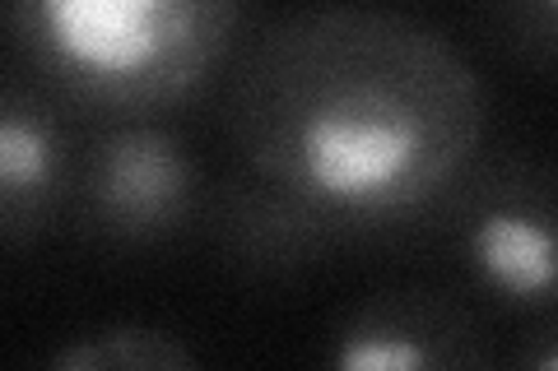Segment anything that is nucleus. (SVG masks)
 Returning a JSON list of instances; mask_svg holds the SVG:
<instances>
[{
    "label": "nucleus",
    "mask_w": 558,
    "mask_h": 371,
    "mask_svg": "<svg viewBox=\"0 0 558 371\" xmlns=\"http://www.w3.org/2000/svg\"><path fill=\"white\" fill-rule=\"evenodd\" d=\"M223 121L238 163L377 242L428 227L484 153L488 94L461 47L410 14L307 5L242 51Z\"/></svg>",
    "instance_id": "nucleus-1"
},
{
    "label": "nucleus",
    "mask_w": 558,
    "mask_h": 371,
    "mask_svg": "<svg viewBox=\"0 0 558 371\" xmlns=\"http://www.w3.org/2000/svg\"><path fill=\"white\" fill-rule=\"evenodd\" d=\"M238 24L242 0H5L24 75L108 121L196 98Z\"/></svg>",
    "instance_id": "nucleus-2"
},
{
    "label": "nucleus",
    "mask_w": 558,
    "mask_h": 371,
    "mask_svg": "<svg viewBox=\"0 0 558 371\" xmlns=\"http://www.w3.org/2000/svg\"><path fill=\"white\" fill-rule=\"evenodd\" d=\"M428 233L494 311L517 321L558 316V163L480 153L433 209Z\"/></svg>",
    "instance_id": "nucleus-3"
},
{
    "label": "nucleus",
    "mask_w": 558,
    "mask_h": 371,
    "mask_svg": "<svg viewBox=\"0 0 558 371\" xmlns=\"http://www.w3.org/2000/svg\"><path fill=\"white\" fill-rule=\"evenodd\" d=\"M205 172L154 116L108 121L80 149L70 223L80 237L117 251H154L201 233Z\"/></svg>",
    "instance_id": "nucleus-4"
},
{
    "label": "nucleus",
    "mask_w": 558,
    "mask_h": 371,
    "mask_svg": "<svg viewBox=\"0 0 558 371\" xmlns=\"http://www.w3.org/2000/svg\"><path fill=\"white\" fill-rule=\"evenodd\" d=\"M201 237L229 270L247 279H299L344 246L363 242L340 214L247 163L209 182Z\"/></svg>",
    "instance_id": "nucleus-5"
},
{
    "label": "nucleus",
    "mask_w": 558,
    "mask_h": 371,
    "mask_svg": "<svg viewBox=\"0 0 558 371\" xmlns=\"http://www.w3.org/2000/svg\"><path fill=\"white\" fill-rule=\"evenodd\" d=\"M322 362L340 371H475L494 362L484 316L447 288H381L336 316Z\"/></svg>",
    "instance_id": "nucleus-6"
},
{
    "label": "nucleus",
    "mask_w": 558,
    "mask_h": 371,
    "mask_svg": "<svg viewBox=\"0 0 558 371\" xmlns=\"http://www.w3.org/2000/svg\"><path fill=\"white\" fill-rule=\"evenodd\" d=\"M65 102L14 70L0 88V242L24 251L57 233L75 200V163Z\"/></svg>",
    "instance_id": "nucleus-7"
},
{
    "label": "nucleus",
    "mask_w": 558,
    "mask_h": 371,
    "mask_svg": "<svg viewBox=\"0 0 558 371\" xmlns=\"http://www.w3.org/2000/svg\"><path fill=\"white\" fill-rule=\"evenodd\" d=\"M201 362L205 358L191 348V339L145 321H112L70 334L65 344L47 353L51 371H182Z\"/></svg>",
    "instance_id": "nucleus-8"
},
{
    "label": "nucleus",
    "mask_w": 558,
    "mask_h": 371,
    "mask_svg": "<svg viewBox=\"0 0 558 371\" xmlns=\"http://www.w3.org/2000/svg\"><path fill=\"white\" fill-rule=\"evenodd\" d=\"M475 10L508 61L558 75V0H475Z\"/></svg>",
    "instance_id": "nucleus-9"
},
{
    "label": "nucleus",
    "mask_w": 558,
    "mask_h": 371,
    "mask_svg": "<svg viewBox=\"0 0 558 371\" xmlns=\"http://www.w3.org/2000/svg\"><path fill=\"white\" fill-rule=\"evenodd\" d=\"M508 367H521V371H558V316H539V321H526V330L517 334V344L508 353Z\"/></svg>",
    "instance_id": "nucleus-10"
}]
</instances>
